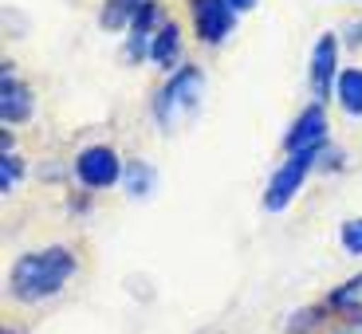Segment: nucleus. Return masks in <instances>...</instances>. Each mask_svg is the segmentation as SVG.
<instances>
[{
	"label": "nucleus",
	"mask_w": 362,
	"mask_h": 334,
	"mask_svg": "<svg viewBox=\"0 0 362 334\" xmlns=\"http://www.w3.org/2000/svg\"><path fill=\"white\" fill-rule=\"evenodd\" d=\"M71 275H75V256L67 248H40V252H28L12 263L8 287L24 303H40V299H52Z\"/></svg>",
	"instance_id": "nucleus-1"
},
{
	"label": "nucleus",
	"mask_w": 362,
	"mask_h": 334,
	"mask_svg": "<svg viewBox=\"0 0 362 334\" xmlns=\"http://www.w3.org/2000/svg\"><path fill=\"white\" fill-rule=\"evenodd\" d=\"M201 87H205V79H201L197 67H181V71L162 87V95H158V102H154L158 122H165V126H170L177 114L193 110V107L201 102Z\"/></svg>",
	"instance_id": "nucleus-2"
},
{
	"label": "nucleus",
	"mask_w": 362,
	"mask_h": 334,
	"mask_svg": "<svg viewBox=\"0 0 362 334\" xmlns=\"http://www.w3.org/2000/svg\"><path fill=\"white\" fill-rule=\"evenodd\" d=\"M319 150H303V154H288V162L280 165V169L272 173L268 181V193H264V208L268 213H280L284 205H288L291 197L299 193V185H303V177H308V169L315 165Z\"/></svg>",
	"instance_id": "nucleus-3"
},
{
	"label": "nucleus",
	"mask_w": 362,
	"mask_h": 334,
	"mask_svg": "<svg viewBox=\"0 0 362 334\" xmlns=\"http://www.w3.org/2000/svg\"><path fill=\"white\" fill-rule=\"evenodd\" d=\"M118 154L110 145H87L79 157H75V177L87 185V189H107L118 181Z\"/></svg>",
	"instance_id": "nucleus-4"
},
{
	"label": "nucleus",
	"mask_w": 362,
	"mask_h": 334,
	"mask_svg": "<svg viewBox=\"0 0 362 334\" xmlns=\"http://www.w3.org/2000/svg\"><path fill=\"white\" fill-rule=\"evenodd\" d=\"M233 16L236 8L228 0H193V24L205 44H221L233 32Z\"/></svg>",
	"instance_id": "nucleus-5"
},
{
	"label": "nucleus",
	"mask_w": 362,
	"mask_h": 334,
	"mask_svg": "<svg viewBox=\"0 0 362 334\" xmlns=\"http://www.w3.org/2000/svg\"><path fill=\"white\" fill-rule=\"evenodd\" d=\"M327 142V118L319 107H308L296 118V126L288 130V154H303V150H323Z\"/></svg>",
	"instance_id": "nucleus-6"
},
{
	"label": "nucleus",
	"mask_w": 362,
	"mask_h": 334,
	"mask_svg": "<svg viewBox=\"0 0 362 334\" xmlns=\"http://www.w3.org/2000/svg\"><path fill=\"white\" fill-rule=\"evenodd\" d=\"M335 55H339L335 36H323L315 44V55H311V90H315V99H327V95H331V83H335Z\"/></svg>",
	"instance_id": "nucleus-7"
},
{
	"label": "nucleus",
	"mask_w": 362,
	"mask_h": 334,
	"mask_svg": "<svg viewBox=\"0 0 362 334\" xmlns=\"http://www.w3.org/2000/svg\"><path fill=\"white\" fill-rule=\"evenodd\" d=\"M0 114H4V122H24L28 114H32V95H28L24 83H16L12 75H4L0 79Z\"/></svg>",
	"instance_id": "nucleus-8"
},
{
	"label": "nucleus",
	"mask_w": 362,
	"mask_h": 334,
	"mask_svg": "<svg viewBox=\"0 0 362 334\" xmlns=\"http://www.w3.org/2000/svg\"><path fill=\"white\" fill-rule=\"evenodd\" d=\"M339 102H343L346 114H358L362 118V67L339 75Z\"/></svg>",
	"instance_id": "nucleus-9"
},
{
	"label": "nucleus",
	"mask_w": 362,
	"mask_h": 334,
	"mask_svg": "<svg viewBox=\"0 0 362 334\" xmlns=\"http://www.w3.org/2000/svg\"><path fill=\"white\" fill-rule=\"evenodd\" d=\"M177 47H181V36H177V24H165L158 28V40L150 44V59L162 67H170L173 59H177Z\"/></svg>",
	"instance_id": "nucleus-10"
},
{
	"label": "nucleus",
	"mask_w": 362,
	"mask_h": 334,
	"mask_svg": "<svg viewBox=\"0 0 362 334\" xmlns=\"http://www.w3.org/2000/svg\"><path fill=\"white\" fill-rule=\"evenodd\" d=\"M331 303L343 311H351V315H362V275H354V280H346L343 287L331 295Z\"/></svg>",
	"instance_id": "nucleus-11"
},
{
	"label": "nucleus",
	"mask_w": 362,
	"mask_h": 334,
	"mask_svg": "<svg viewBox=\"0 0 362 334\" xmlns=\"http://www.w3.org/2000/svg\"><path fill=\"white\" fill-rule=\"evenodd\" d=\"M339 236H343V248H346V252L362 256V217H358V220H346Z\"/></svg>",
	"instance_id": "nucleus-12"
},
{
	"label": "nucleus",
	"mask_w": 362,
	"mask_h": 334,
	"mask_svg": "<svg viewBox=\"0 0 362 334\" xmlns=\"http://www.w3.org/2000/svg\"><path fill=\"white\" fill-rule=\"evenodd\" d=\"M16 177H20V162L12 154H4V157H0V189L12 193V181H16Z\"/></svg>",
	"instance_id": "nucleus-13"
},
{
	"label": "nucleus",
	"mask_w": 362,
	"mask_h": 334,
	"mask_svg": "<svg viewBox=\"0 0 362 334\" xmlns=\"http://www.w3.org/2000/svg\"><path fill=\"white\" fill-rule=\"evenodd\" d=\"M127 177H130V193H142L138 185H146V181H150V169H146V165H134Z\"/></svg>",
	"instance_id": "nucleus-14"
},
{
	"label": "nucleus",
	"mask_w": 362,
	"mask_h": 334,
	"mask_svg": "<svg viewBox=\"0 0 362 334\" xmlns=\"http://www.w3.org/2000/svg\"><path fill=\"white\" fill-rule=\"evenodd\" d=\"M335 334H362V315H351V318H346V323L339 326Z\"/></svg>",
	"instance_id": "nucleus-15"
},
{
	"label": "nucleus",
	"mask_w": 362,
	"mask_h": 334,
	"mask_svg": "<svg viewBox=\"0 0 362 334\" xmlns=\"http://www.w3.org/2000/svg\"><path fill=\"white\" fill-rule=\"evenodd\" d=\"M228 4H233V8H236V12H245V8H252L256 0H228Z\"/></svg>",
	"instance_id": "nucleus-16"
},
{
	"label": "nucleus",
	"mask_w": 362,
	"mask_h": 334,
	"mask_svg": "<svg viewBox=\"0 0 362 334\" xmlns=\"http://www.w3.org/2000/svg\"><path fill=\"white\" fill-rule=\"evenodd\" d=\"M130 4H142V0H130Z\"/></svg>",
	"instance_id": "nucleus-17"
}]
</instances>
